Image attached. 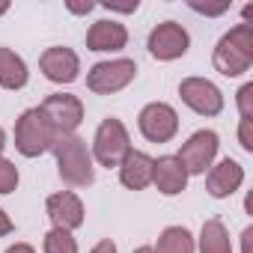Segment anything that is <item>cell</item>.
<instances>
[{
	"label": "cell",
	"mask_w": 253,
	"mask_h": 253,
	"mask_svg": "<svg viewBox=\"0 0 253 253\" xmlns=\"http://www.w3.org/2000/svg\"><path fill=\"white\" fill-rule=\"evenodd\" d=\"M211 63L226 78L244 75L253 63V27L250 24H235L226 36H220V42L214 45Z\"/></svg>",
	"instance_id": "6da1fadb"
},
{
	"label": "cell",
	"mask_w": 253,
	"mask_h": 253,
	"mask_svg": "<svg viewBox=\"0 0 253 253\" xmlns=\"http://www.w3.org/2000/svg\"><path fill=\"white\" fill-rule=\"evenodd\" d=\"M54 155H57L60 179H63L66 185H72V188H86V185H92L95 170H92V155H89V149H86V140H81L78 134L57 137Z\"/></svg>",
	"instance_id": "7a4b0ae2"
},
{
	"label": "cell",
	"mask_w": 253,
	"mask_h": 253,
	"mask_svg": "<svg viewBox=\"0 0 253 253\" xmlns=\"http://www.w3.org/2000/svg\"><path fill=\"white\" fill-rule=\"evenodd\" d=\"M57 143V131L51 119L42 113V107H30L18 116L15 122V149L24 155V158H36L48 149H54Z\"/></svg>",
	"instance_id": "3957f363"
},
{
	"label": "cell",
	"mask_w": 253,
	"mask_h": 253,
	"mask_svg": "<svg viewBox=\"0 0 253 253\" xmlns=\"http://www.w3.org/2000/svg\"><path fill=\"white\" fill-rule=\"evenodd\" d=\"M131 152V140H128V131H125V125L110 116L98 125V131L92 137V155L101 167H119L122 158Z\"/></svg>",
	"instance_id": "277c9868"
},
{
	"label": "cell",
	"mask_w": 253,
	"mask_h": 253,
	"mask_svg": "<svg viewBox=\"0 0 253 253\" xmlns=\"http://www.w3.org/2000/svg\"><path fill=\"white\" fill-rule=\"evenodd\" d=\"M137 75V66L134 60H104V63H95L86 75V86L98 95H110V92H119L125 89Z\"/></svg>",
	"instance_id": "5b68a950"
},
{
	"label": "cell",
	"mask_w": 253,
	"mask_h": 253,
	"mask_svg": "<svg viewBox=\"0 0 253 253\" xmlns=\"http://www.w3.org/2000/svg\"><path fill=\"white\" fill-rule=\"evenodd\" d=\"M137 125H140V134L149 143H167L179 131V113L164 101H152V104H146L140 110Z\"/></svg>",
	"instance_id": "8992f818"
},
{
	"label": "cell",
	"mask_w": 253,
	"mask_h": 253,
	"mask_svg": "<svg viewBox=\"0 0 253 253\" xmlns=\"http://www.w3.org/2000/svg\"><path fill=\"white\" fill-rule=\"evenodd\" d=\"M42 113L51 119L57 137H66V134H75V128L84 122V104L78 95H69V92H54L42 101Z\"/></svg>",
	"instance_id": "52a82bcc"
},
{
	"label": "cell",
	"mask_w": 253,
	"mask_h": 253,
	"mask_svg": "<svg viewBox=\"0 0 253 253\" xmlns=\"http://www.w3.org/2000/svg\"><path fill=\"white\" fill-rule=\"evenodd\" d=\"M217 146H220L217 134L209 131V128H203V131H194V134L182 143V149H179L176 158H179V164L185 167L188 176H191V173H206V170L211 167L214 155H217Z\"/></svg>",
	"instance_id": "ba28073f"
},
{
	"label": "cell",
	"mask_w": 253,
	"mask_h": 253,
	"mask_svg": "<svg viewBox=\"0 0 253 253\" xmlns=\"http://www.w3.org/2000/svg\"><path fill=\"white\" fill-rule=\"evenodd\" d=\"M179 95L200 116H217L223 110V92L206 78H185L179 84Z\"/></svg>",
	"instance_id": "9c48e42d"
},
{
	"label": "cell",
	"mask_w": 253,
	"mask_h": 253,
	"mask_svg": "<svg viewBox=\"0 0 253 253\" xmlns=\"http://www.w3.org/2000/svg\"><path fill=\"white\" fill-rule=\"evenodd\" d=\"M188 48H191V36L176 21H164V24H158L149 33V54L155 60H164V63L167 60H179V57L188 54Z\"/></svg>",
	"instance_id": "30bf717a"
},
{
	"label": "cell",
	"mask_w": 253,
	"mask_h": 253,
	"mask_svg": "<svg viewBox=\"0 0 253 253\" xmlns=\"http://www.w3.org/2000/svg\"><path fill=\"white\" fill-rule=\"evenodd\" d=\"M39 69H42V75H45L48 81H54V84H72V81H78V75H81V60H78V54H75L72 48L57 45V48H48V51L39 57Z\"/></svg>",
	"instance_id": "8fae6325"
},
{
	"label": "cell",
	"mask_w": 253,
	"mask_h": 253,
	"mask_svg": "<svg viewBox=\"0 0 253 253\" xmlns=\"http://www.w3.org/2000/svg\"><path fill=\"white\" fill-rule=\"evenodd\" d=\"M45 209H48V217H51V223H54L57 229L72 232V229H78V226L84 223V203H81L72 191L51 194L48 203H45Z\"/></svg>",
	"instance_id": "7c38bea8"
},
{
	"label": "cell",
	"mask_w": 253,
	"mask_h": 253,
	"mask_svg": "<svg viewBox=\"0 0 253 253\" xmlns=\"http://www.w3.org/2000/svg\"><path fill=\"white\" fill-rule=\"evenodd\" d=\"M244 182V167L232 158H223L217 161L211 170H209V179H206V188L214 200H223V197H232Z\"/></svg>",
	"instance_id": "4fadbf2b"
},
{
	"label": "cell",
	"mask_w": 253,
	"mask_h": 253,
	"mask_svg": "<svg viewBox=\"0 0 253 253\" xmlns=\"http://www.w3.org/2000/svg\"><path fill=\"white\" fill-rule=\"evenodd\" d=\"M152 185H155L164 197H176V194L185 191L188 173H185V167L179 164L176 155H164V158H158V161L152 164Z\"/></svg>",
	"instance_id": "5bb4252c"
},
{
	"label": "cell",
	"mask_w": 253,
	"mask_h": 253,
	"mask_svg": "<svg viewBox=\"0 0 253 253\" xmlns=\"http://www.w3.org/2000/svg\"><path fill=\"white\" fill-rule=\"evenodd\" d=\"M152 164H155V158H149L140 149H131L128 155L122 158V164H119V182L125 188H131V191L149 188L152 185Z\"/></svg>",
	"instance_id": "9a60e30c"
},
{
	"label": "cell",
	"mask_w": 253,
	"mask_h": 253,
	"mask_svg": "<svg viewBox=\"0 0 253 253\" xmlns=\"http://www.w3.org/2000/svg\"><path fill=\"white\" fill-rule=\"evenodd\" d=\"M128 45V30L119 21H95L86 33V48L89 51H122Z\"/></svg>",
	"instance_id": "2e32d148"
},
{
	"label": "cell",
	"mask_w": 253,
	"mask_h": 253,
	"mask_svg": "<svg viewBox=\"0 0 253 253\" xmlns=\"http://www.w3.org/2000/svg\"><path fill=\"white\" fill-rule=\"evenodd\" d=\"M30 72H27V63L9 51V48H0V86L3 89H21L27 84Z\"/></svg>",
	"instance_id": "e0dca14e"
},
{
	"label": "cell",
	"mask_w": 253,
	"mask_h": 253,
	"mask_svg": "<svg viewBox=\"0 0 253 253\" xmlns=\"http://www.w3.org/2000/svg\"><path fill=\"white\" fill-rule=\"evenodd\" d=\"M200 253H232L229 232L217 217L203 223V229H200Z\"/></svg>",
	"instance_id": "ac0fdd59"
},
{
	"label": "cell",
	"mask_w": 253,
	"mask_h": 253,
	"mask_svg": "<svg viewBox=\"0 0 253 253\" xmlns=\"http://www.w3.org/2000/svg\"><path fill=\"white\" fill-rule=\"evenodd\" d=\"M152 250L155 253H194V235L185 226H167L158 235V244Z\"/></svg>",
	"instance_id": "d6986e66"
},
{
	"label": "cell",
	"mask_w": 253,
	"mask_h": 253,
	"mask_svg": "<svg viewBox=\"0 0 253 253\" xmlns=\"http://www.w3.org/2000/svg\"><path fill=\"white\" fill-rule=\"evenodd\" d=\"M45 253H78V241L72 238V232H66V229H51V232H45Z\"/></svg>",
	"instance_id": "ffe728a7"
},
{
	"label": "cell",
	"mask_w": 253,
	"mask_h": 253,
	"mask_svg": "<svg viewBox=\"0 0 253 253\" xmlns=\"http://www.w3.org/2000/svg\"><path fill=\"white\" fill-rule=\"evenodd\" d=\"M18 188V167L6 158H0V194H12Z\"/></svg>",
	"instance_id": "44dd1931"
},
{
	"label": "cell",
	"mask_w": 253,
	"mask_h": 253,
	"mask_svg": "<svg viewBox=\"0 0 253 253\" xmlns=\"http://www.w3.org/2000/svg\"><path fill=\"white\" fill-rule=\"evenodd\" d=\"M238 110L241 119H253V84H244L238 89Z\"/></svg>",
	"instance_id": "7402d4cb"
},
{
	"label": "cell",
	"mask_w": 253,
	"mask_h": 253,
	"mask_svg": "<svg viewBox=\"0 0 253 253\" xmlns=\"http://www.w3.org/2000/svg\"><path fill=\"white\" fill-rule=\"evenodd\" d=\"M253 119H241V128H238V143L244 152H253Z\"/></svg>",
	"instance_id": "603a6c76"
},
{
	"label": "cell",
	"mask_w": 253,
	"mask_h": 253,
	"mask_svg": "<svg viewBox=\"0 0 253 253\" xmlns=\"http://www.w3.org/2000/svg\"><path fill=\"white\" fill-rule=\"evenodd\" d=\"M104 9H113V12H137V0H128V3H110V0H107V3H101Z\"/></svg>",
	"instance_id": "cb8c5ba5"
},
{
	"label": "cell",
	"mask_w": 253,
	"mask_h": 253,
	"mask_svg": "<svg viewBox=\"0 0 253 253\" xmlns=\"http://www.w3.org/2000/svg\"><path fill=\"white\" fill-rule=\"evenodd\" d=\"M191 9H194V12H203V15H220V12H226V9H229V3H220V6H203V3H191Z\"/></svg>",
	"instance_id": "d4e9b609"
},
{
	"label": "cell",
	"mask_w": 253,
	"mask_h": 253,
	"mask_svg": "<svg viewBox=\"0 0 253 253\" xmlns=\"http://www.w3.org/2000/svg\"><path fill=\"white\" fill-rule=\"evenodd\" d=\"M69 12H75V15H86V12H92L95 9V3H89V0H86V3H75V0H69Z\"/></svg>",
	"instance_id": "484cf974"
},
{
	"label": "cell",
	"mask_w": 253,
	"mask_h": 253,
	"mask_svg": "<svg viewBox=\"0 0 253 253\" xmlns=\"http://www.w3.org/2000/svg\"><path fill=\"white\" fill-rule=\"evenodd\" d=\"M89 253H116V244H113L110 238H101V241H98Z\"/></svg>",
	"instance_id": "4316f807"
},
{
	"label": "cell",
	"mask_w": 253,
	"mask_h": 253,
	"mask_svg": "<svg viewBox=\"0 0 253 253\" xmlns=\"http://www.w3.org/2000/svg\"><path fill=\"white\" fill-rule=\"evenodd\" d=\"M15 226H12V220H9V214L3 211V209H0V238H3V235H9Z\"/></svg>",
	"instance_id": "83f0119b"
},
{
	"label": "cell",
	"mask_w": 253,
	"mask_h": 253,
	"mask_svg": "<svg viewBox=\"0 0 253 253\" xmlns=\"http://www.w3.org/2000/svg\"><path fill=\"white\" fill-rule=\"evenodd\" d=\"M6 253H36L30 244H24V241H18V244H12V247H6Z\"/></svg>",
	"instance_id": "f1b7e54d"
},
{
	"label": "cell",
	"mask_w": 253,
	"mask_h": 253,
	"mask_svg": "<svg viewBox=\"0 0 253 253\" xmlns=\"http://www.w3.org/2000/svg\"><path fill=\"white\" fill-rule=\"evenodd\" d=\"M250 238H253V226H247L241 232V244H244V253H250Z\"/></svg>",
	"instance_id": "f546056e"
},
{
	"label": "cell",
	"mask_w": 253,
	"mask_h": 253,
	"mask_svg": "<svg viewBox=\"0 0 253 253\" xmlns=\"http://www.w3.org/2000/svg\"><path fill=\"white\" fill-rule=\"evenodd\" d=\"M3 146H6V131L0 128V152H3Z\"/></svg>",
	"instance_id": "4dcf8cb0"
},
{
	"label": "cell",
	"mask_w": 253,
	"mask_h": 253,
	"mask_svg": "<svg viewBox=\"0 0 253 253\" xmlns=\"http://www.w3.org/2000/svg\"><path fill=\"white\" fill-rule=\"evenodd\" d=\"M9 12V3H6V0H0V15H6Z\"/></svg>",
	"instance_id": "1f68e13d"
},
{
	"label": "cell",
	"mask_w": 253,
	"mask_h": 253,
	"mask_svg": "<svg viewBox=\"0 0 253 253\" xmlns=\"http://www.w3.org/2000/svg\"><path fill=\"white\" fill-rule=\"evenodd\" d=\"M134 253H155V250H152V247H149V244H146V247H137V250H134Z\"/></svg>",
	"instance_id": "d6a6232c"
}]
</instances>
